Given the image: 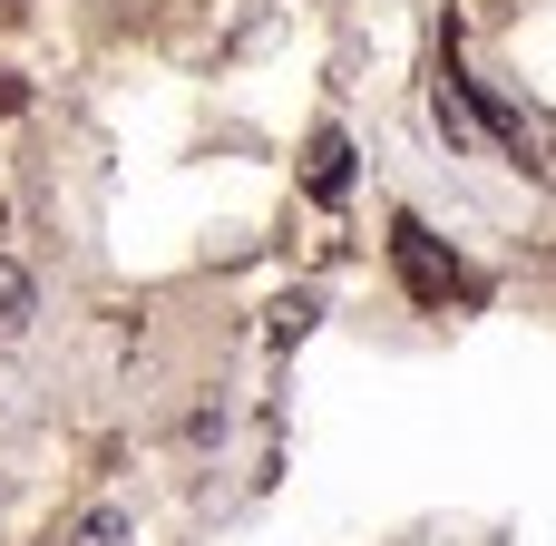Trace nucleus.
Here are the masks:
<instances>
[{
  "instance_id": "nucleus-1",
  "label": "nucleus",
  "mask_w": 556,
  "mask_h": 546,
  "mask_svg": "<svg viewBox=\"0 0 556 546\" xmlns=\"http://www.w3.org/2000/svg\"><path fill=\"white\" fill-rule=\"evenodd\" d=\"M391 264H401V293L410 303H430V313H450V303H469V274H459V254L420 225V215H391Z\"/></svg>"
},
{
  "instance_id": "nucleus-2",
  "label": "nucleus",
  "mask_w": 556,
  "mask_h": 546,
  "mask_svg": "<svg viewBox=\"0 0 556 546\" xmlns=\"http://www.w3.org/2000/svg\"><path fill=\"white\" fill-rule=\"evenodd\" d=\"M303 186H313L323 205L352 195V137H342V127H313V147H303Z\"/></svg>"
},
{
  "instance_id": "nucleus-3",
  "label": "nucleus",
  "mask_w": 556,
  "mask_h": 546,
  "mask_svg": "<svg viewBox=\"0 0 556 546\" xmlns=\"http://www.w3.org/2000/svg\"><path fill=\"white\" fill-rule=\"evenodd\" d=\"M29 303H39V293H29V274L0 254V332H20V322H29Z\"/></svg>"
},
{
  "instance_id": "nucleus-4",
  "label": "nucleus",
  "mask_w": 556,
  "mask_h": 546,
  "mask_svg": "<svg viewBox=\"0 0 556 546\" xmlns=\"http://www.w3.org/2000/svg\"><path fill=\"white\" fill-rule=\"evenodd\" d=\"M117 537H127V518H117V508H98V518H78V537H68V546H117Z\"/></svg>"
},
{
  "instance_id": "nucleus-5",
  "label": "nucleus",
  "mask_w": 556,
  "mask_h": 546,
  "mask_svg": "<svg viewBox=\"0 0 556 546\" xmlns=\"http://www.w3.org/2000/svg\"><path fill=\"white\" fill-rule=\"evenodd\" d=\"M127 10H147V20H156V10H166V0H108V20H127Z\"/></svg>"
},
{
  "instance_id": "nucleus-6",
  "label": "nucleus",
  "mask_w": 556,
  "mask_h": 546,
  "mask_svg": "<svg viewBox=\"0 0 556 546\" xmlns=\"http://www.w3.org/2000/svg\"><path fill=\"white\" fill-rule=\"evenodd\" d=\"M10 20H29V0H0V29H10Z\"/></svg>"
},
{
  "instance_id": "nucleus-7",
  "label": "nucleus",
  "mask_w": 556,
  "mask_h": 546,
  "mask_svg": "<svg viewBox=\"0 0 556 546\" xmlns=\"http://www.w3.org/2000/svg\"><path fill=\"white\" fill-rule=\"evenodd\" d=\"M0 215H10V205H0Z\"/></svg>"
}]
</instances>
